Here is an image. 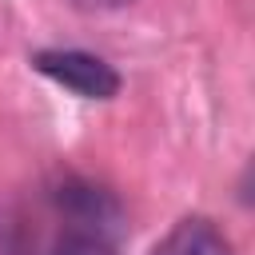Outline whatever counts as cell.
I'll return each instance as SVG.
<instances>
[{
    "label": "cell",
    "instance_id": "cell-2",
    "mask_svg": "<svg viewBox=\"0 0 255 255\" xmlns=\"http://www.w3.org/2000/svg\"><path fill=\"white\" fill-rule=\"evenodd\" d=\"M56 207L64 211V219L72 223V231H96V235H116L120 227V203L96 187V183H84V179H68L60 183L56 191Z\"/></svg>",
    "mask_w": 255,
    "mask_h": 255
},
{
    "label": "cell",
    "instance_id": "cell-5",
    "mask_svg": "<svg viewBox=\"0 0 255 255\" xmlns=\"http://www.w3.org/2000/svg\"><path fill=\"white\" fill-rule=\"evenodd\" d=\"M80 8H116V4H124V0H76Z\"/></svg>",
    "mask_w": 255,
    "mask_h": 255
},
{
    "label": "cell",
    "instance_id": "cell-4",
    "mask_svg": "<svg viewBox=\"0 0 255 255\" xmlns=\"http://www.w3.org/2000/svg\"><path fill=\"white\" fill-rule=\"evenodd\" d=\"M52 255H120L116 251V239L108 235H96V231H72L60 235V243L52 247Z\"/></svg>",
    "mask_w": 255,
    "mask_h": 255
},
{
    "label": "cell",
    "instance_id": "cell-3",
    "mask_svg": "<svg viewBox=\"0 0 255 255\" xmlns=\"http://www.w3.org/2000/svg\"><path fill=\"white\" fill-rule=\"evenodd\" d=\"M151 255H235V251L231 239L207 215H187L151 247Z\"/></svg>",
    "mask_w": 255,
    "mask_h": 255
},
{
    "label": "cell",
    "instance_id": "cell-1",
    "mask_svg": "<svg viewBox=\"0 0 255 255\" xmlns=\"http://www.w3.org/2000/svg\"><path fill=\"white\" fill-rule=\"evenodd\" d=\"M32 68L84 100H112L120 92V72L108 60L80 48H40L32 56Z\"/></svg>",
    "mask_w": 255,
    "mask_h": 255
}]
</instances>
